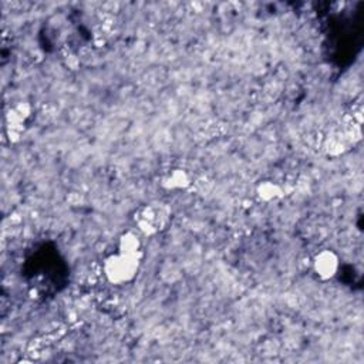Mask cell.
Returning <instances> with one entry per match:
<instances>
[{"mask_svg": "<svg viewBox=\"0 0 364 364\" xmlns=\"http://www.w3.org/2000/svg\"><path fill=\"white\" fill-rule=\"evenodd\" d=\"M117 250L127 253H144L142 235L138 230H125L118 236Z\"/></svg>", "mask_w": 364, "mask_h": 364, "instance_id": "7", "label": "cell"}, {"mask_svg": "<svg viewBox=\"0 0 364 364\" xmlns=\"http://www.w3.org/2000/svg\"><path fill=\"white\" fill-rule=\"evenodd\" d=\"M145 253H127L114 250L102 260V274L112 286L131 283L139 273Z\"/></svg>", "mask_w": 364, "mask_h": 364, "instance_id": "1", "label": "cell"}, {"mask_svg": "<svg viewBox=\"0 0 364 364\" xmlns=\"http://www.w3.org/2000/svg\"><path fill=\"white\" fill-rule=\"evenodd\" d=\"M193 176L189 169L183 166H173L168 169L161 178V188L168 192H183L191 188Z\"/></svg>", "mask_w": 364, "mask_h": 364, "instance_id": "4", "label": "cell"}, {"mask_svg": "<svg viewBox=\"0 0 364 364\" xmlns=\"http://www.w3.org/2000/svg\"><path fill=\"white\" fill-rule=\"evenodd\" d=\"M134 223L142 236L156 235L165 225L164 213L154 205H142L134 212Z\"/></svg>", "mask_w": 364, "mask_h": 364, "instance_id": "3", "label": "cell"}, {"mask_svg": "<svg viewBox=\"0 0 364 364\" xmlns=\"http://www.w3.org/2000/svg\"><path fill=\"white\" fill-rule=\"evenodd\" d=\"M255 196L259 202L269 205L280 200L284 196V188L280 182L272 178H264L257 181L255 185Z\"/></svg>", "mask_w": 364, "mask_h": 364, "instance_id": "5", "label": "cell"}, {"mask_svg": "<svg viewBox=\"0 0 364 364\" xmlns=\"http://www.w3.org/2000/svg\"><path fill=\"white\" fill-rule=\"evenodd\" d=\"M30 112H31V109L27 102H18L13 108H10V111L7 112V117H6V124H7V131H9L10 138L18 136L23 132L24 125L27 124V119L30 118Z\"/></svg>", "mask_w": 364, "mask_h": 364, "instance_id": "6", "label": "cell"}, {"mask_svg": "<svg viewBox=\"0 0 364 364\" xmlns=\"http://www.w3.org/2000/svg\"><path fill=\"white\" fill-rule=\"evenodd\" d=\"M310 266L317 280L330 282L337 277L341 267V259L334 249L323 247L313 255Z\"/></svg>", "mask_w": 364, "mask_h": 364, "instance_id": "2", "label": "cell"}]
</instances>
